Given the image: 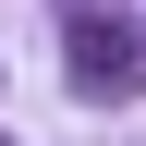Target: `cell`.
<instances>
[{"instance_id": "6da1fadb", "label": "cell", "mask_w": 146, "mask_h": 146, "mask_svg": "<svg viewBox=\"0 0 146 146\" xmlns=\"http://www.w3.org/2000/svg\"><path fill=\"white\" fill-rule=\"evenodd\" d=\"M61 49H73V85H98V98H134V85H146V36L110 25V12H73Z\"/></svg>"}]
</instances>
